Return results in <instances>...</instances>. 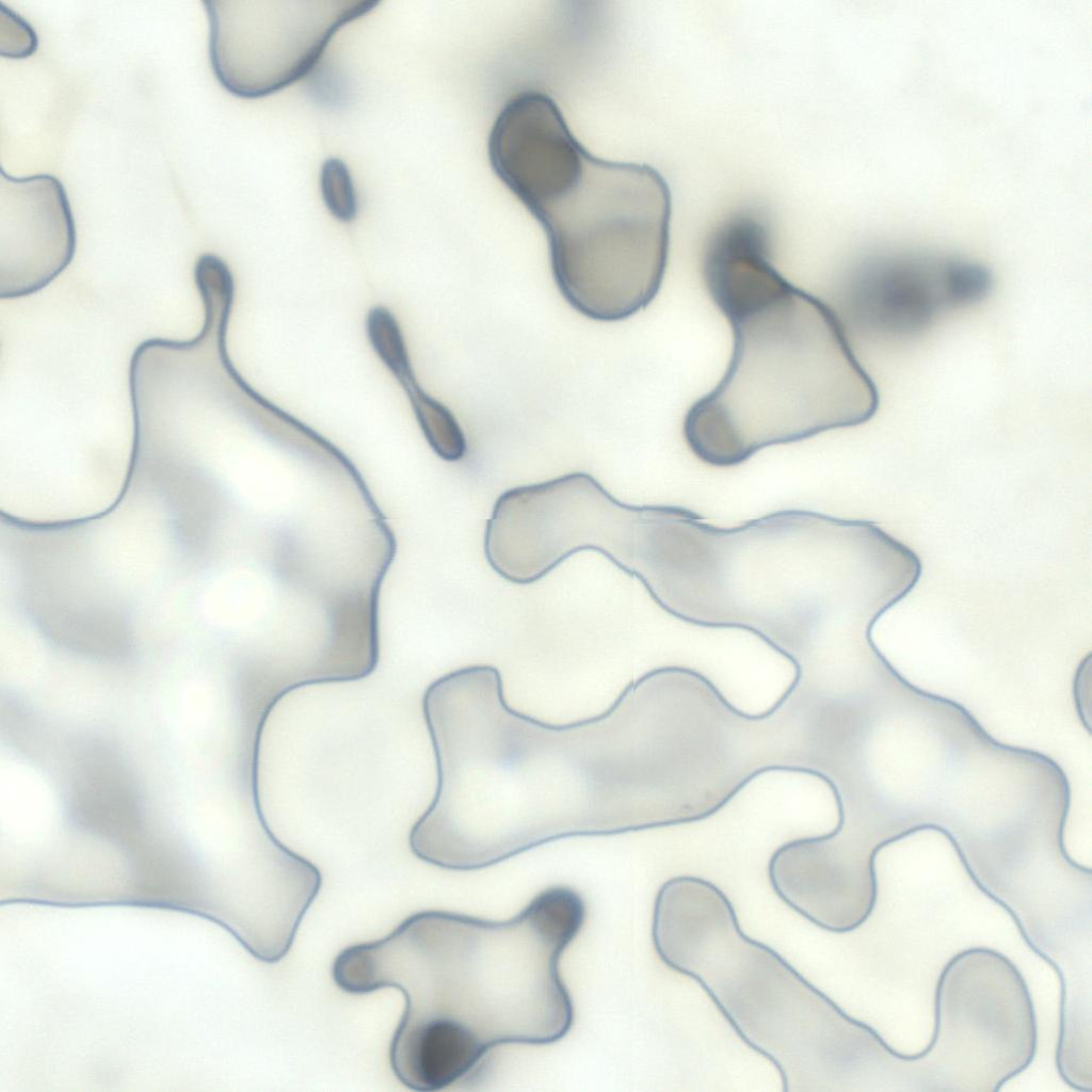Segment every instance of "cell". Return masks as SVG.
Instances as JSON below:
<instances>
[{
    "mask_svg": "<svg viewBox=\"0 0 1092 1092\" xmlns=\"http://www.w3.org/2000/svg\"><path fill=\"white\" fill-rule=\"evenodd\" d=\"M934 1033L912 1055L920 1092H997L1037 1051L1030 992L1015 964L986 947L954 954L937 979Z\"/></svg>",
    "mask_w": 1092,
    "mask_h": 1092,
    "instance_id": "7",
    "label": "cell"
},
{
    "mask_svg": "<svg viewBox=\"0 0 1092 1092\" xmlns=\"http://www.w3.org/2000/svg\"><path fill=\"white\" fill-rule=\"evenodd\" d=\"M320 191L325 207L336 220L349 223L356 218L357 194L350 170L342 160L328 158L322 163Z\"/></svg>",
    "mask_w": 1092,
    "mask_h": 1092,
    "instance_id": "11",
    "label": "cell"
},
{
    "mask_svg": "<svg viewBox=\"0 0 1092 1092\" xmlns=\"http://www.w3.org/2000/svg\"><path fill=\"white\" fill-rule=\"evenodd\" d=\"M652 938L660 960L695 980L784 1092H869L877 1030L846 1013L771 947L741 930L727 896L693 876L659 888Z\"/></svg>",
    "mask_w": 1092,
    "mask_h": 1092,
    "instance_id": "5",
    "label": "cell"
},
{
    "mask_svg": "<svg viewBox=\"0 0 1092 1092\" xmlns=\"http://www.w3.org/2000/svg\"><path fill=\"white\" fill-rule=\"evenodd\" d=\"M665 693L656 668L599 714L556 725L511 708L492 665L440 676L422 697L437 784L412 852L475 871L558 839L673 825L657 759Z\"/></svg>",
    "mask_w": 1092,
    "mask_h": 1092,
    "instance_id": "1",
    "label": "cell"
},
{
    "mask_svg": "<svg viewBox=\"0 0 1092 1092\" xmlns=\"http://www.w3.org/2000/svg\"><path fill=\"white\" fill-rule=\"evenodd\" d=\"M585 915L580 894L564 885L508 920L422 911L382 940L343 949L333 978L351 994L403 993L391 1070L410 1090L441 1091L466 1082L498 1045L567 1034L574 1007L559 966Z\"/></svg>",
    "mask_w": 1092,
    "mask_h": 1092,
    "instance_id": "3",
    "label": "cell"
},
{
    "mask_svg": "<svg viewBox=\"0 0 1092 1092\" xmlns=\"http://www.w3.org/2000/svg\"><path fill=\"white\" fill-rule=\"evenodd\" d=\"M769 243L765 224L741 213L714 230L704 253V280L734 346L719 384L687 412L684 436L716 467L865 423L879 407L839 319L775 270Z\"/></svg>",
    "mask_w": 1092,
    "mask_h": 1092,
    "instance_id": "4",
    "label": "cell"
},
{
    "mask_svg": "<svg viewBox=\"0 0 1092 1092\" xmlns=\"http://www.w3.org/2000/svg\"><path fill=\"white\" fill-rule=\"evenodd\" d=\"M992 278L979 263L950 256L899 254L868 269L863 285L867 319L883 333L911 337L948 311L985 298Z\"/></svg>",
    "mask_w": 1092,
    "mask_h": 1092,
    "instance_id": "10",
    "label": "cell"
},
{
    "mask_svg": "<svg viewBox=\"0 0 1092 1092\" xmlns=\"http://www.w3.org/2000/svg\"><path fill=\"white\" fill-rule=\"evenodd\" d=\"M499 179L543 228L553 279L576 311L621 321L655 299L671 221L658 171L593 157L557 124L530 140Z\"/></svg>",
    "mask_w": 1092,
    "mask_h": 1092,
    "instance_id": "6",
    "label": "cell"
},
{
    "mask_svg": "<svg viewBox=\"0 0 1092 1092\" xmlns=\"http://www.w3.org/2000/svg\"><path fill=\"white\" fill-rule=\"evenodd\" d=\"M75 219L53 175L14 177L0 170V299L34 294L73 261Z\"/></svg>",
    "mask_w": 1092,
    "mask_h": 1092,
    "instance_id": "9",
    "label": "cell"
},
{
    "mask_svg": "<svg viewBox=\"0 0 1092 1092\" xmlns=\"http://www.w3.org/2000/svg\"><path fill=\"white\" fill-rule=\"evenodd\" d=\"M919 557L876 523L782 510L733 528L655 504L641 583L687 624L759 637L802 675L803 661L877 655V621L910 594Z\"/></svg>",
    "mask_w": 1092,
    "mask_h": 1092,
    "instance_id": "2",
    "label": "cell"
},
{
    "mask_svg": "<svg viewBox=\"0 0 1092 1092\" xmlns=\"http://www.w3.org/2000/svg\"><path fill=\"white\" fill-rule=\"evenodd\" d=\"M203 4L216 80L236 97L257 99L309 75L334 35L372 12L380 1L206 0Z\"/></svg>",
    "mask_w": 1092,
    "mask_h": 1092,
    "instance_id": "8",
    "label": "cell"
}]
</instances>
